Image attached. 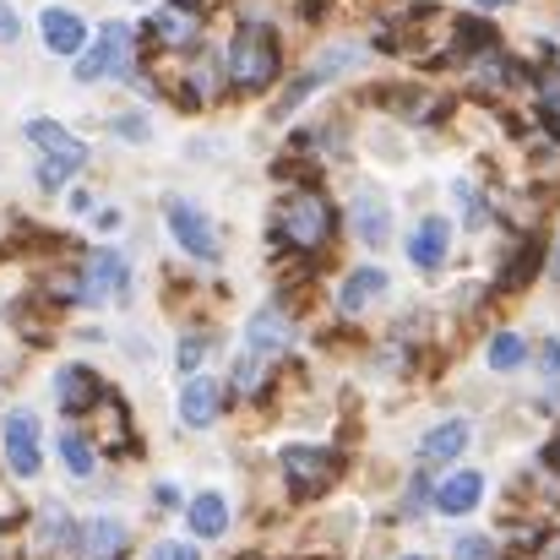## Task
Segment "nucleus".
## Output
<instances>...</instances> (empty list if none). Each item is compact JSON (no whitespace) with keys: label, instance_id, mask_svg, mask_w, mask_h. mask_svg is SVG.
I'll return each instance as SVG.
<instances>
[{"label":"nucleus","instance_id":"obj_1","mask_svg":"<svg viewBox=\"0 0 560 560\" xmlns=\"http://www.w3.org/2000/svg\"><path fill=\"white\" fill-rule=\"evenodd\" d=\"M289 343H294V322H289L278 305L256 311L250 327H245V354H240V365H234V392H240V397H256L261 381H267V365L283 360Z\"/></svg>","mask_w":560,"mask_h":560},{"label":"nucleus","instance_id":"obj_2","mask_svg":"<svg viewBox=\"0 0 560 560\" xmlns=\"http://www.w3.org/2000/svg\"><path fill=\"white\" fill-rule=\"evenodd\" d=\"M278 234H283V245H294V250H322L327 240H332V207H327V196L322 190H294L283 207H278Z\"/></svg>","mask_w":560,"mask_h":560},{"label":"nucleus","instance_id":"obj_3","mask_svg":"<svg viewBox=\"0 0 560 560\" xmlns=\"http://www.w3.org/2000/svg\"><path fill=\"white\" fill-rule=\"evenodd\" d=\"M229 77L240 88H267L278 77V38L267 27H240V38L229 49Z\"/></svg>","mask_w":560,"mask_h":560},{"label":"nucleus","instance_id":"obj_4","mask_svg":"<svg viewBox=\"0 0 560 560\" xmlns=\"http://www.w3.org/2000/svg\"><path fill=\"white\" fill-rule=\"evenodd\" d=\"M283 474H289V490L300 501H316L322 490H332L343 463H338V452H322V446H289L283 452Z\"/></svg>","mask_w":560,"mask_h":560},{"label":"nucleus","instance_id":"obj_5","mask_svg":"<svg viewBox=\"0 0 560 560\" xmlns=\"http://www.w3.org/2000/svg\"><path fill=\"white\" fill-rule=\"evenodd\" d=\"M0 441H5V463L16 479H33L38 463H44V441H38V413L33 408H11L5 424H0Z\"/></svg>","mask_w":560,"mask_h":560},{"label":"nucleus","instance_id":"obj_6","mask_svg":"<svg viewBox=\"0 0 560 560\" xmlns=\"http://www.w3.org/2000/svg\"><path fill=\"white\" fill-rule=\"evenodd\" d=\"M201 27H207V11L196 0H170V5H159L148 16V38L159 49H190L201 38Z\"/></svg>","mask_w":560,"mask_h":560},{"label":"nucleus","instance_id":"obj_7","mask_svg":"<svg viewBox=\"0 0 560 560\" xmlns=\"http://www.w3.org/2000/svg\"><path fill=\"white\" fill-rule=\"evenodd\" d=\"M126 283H131L126 256H115V250H93L88 267L77 272V300H82V305H109L115 294H126Z\"/></svg>","mask_w":560,"mask_h":560},{"label":"nucleus","instance_id":"obj_8","mask_svg":"<svg viewBox=\"0 0 560 560\" xmlns=\"http://www.w3.org/2000/svg\"><path fill=\"white\" fill-rule=\"evenodd\" d=\"M126 60H131V27L109 22V27H98L93 49L77 60V82H98L109 71H126Z\"/></svg>","mask_w":560,"mask_h":560},{"label":"nucleus","instance_id":"obj_9","mask_svg":"<svg viewBox=\"0 0 560 560\" xmlns=\"http://www.w3.org/2000/svg\"><path fill=\"white\" fill-rule=\"evenodd\" d=\"M170 234L186 245V256H196V261H212L218 256V229H212V218H201L190 201H170Z\"/></svg>","mask_w":560,"mask_h":560},{"label":"nucleus","instance_id":"obj_10","mask_svg":"<svg viewBox=\"0 0 560 560\" xmlns=\"http://www.w3.org/2000/svg\"><path fill=\"white\" fill-rule=\"evenodd\" d=\"M126 523H115V517H88L82 528H77V556L82 560H115L126 550Z\"/></svg>","mask_w":560,"mask_h":560},{"label":"nucleus","instance_id":"obj_11","mask_svg":"<svg viewBox=\"0 0 560 560\" xmlns=\"http://www.w3.org/2000/svg\"><path fill=\"white\" fill-rule=\"evenodd\" d=\"M38 27H44V44H49L55 55H82V44H88V22H82L77 11L49 5V11L38 16Z\"/></svg>","mask_w":560,"mask_h":560},{"label":"nucleus","instance_id":"obj_12","mask_svg":"<svg viewBox=\"0 0 560 560\" xmlns=\"http://www.w3.org/2000/svg\"><path fill=\"white\" fill-rule=\"evenodd\" d=\"M218 408H223V392H218L212 375H190L186 386H180V419H186V424H196V430L212 424Z\"/></svg>","mask_w":560,"mask_h":560},{"label":"nucleus","instance_id":"obj_13","mask_svg":"<svg viewBox=\"0 0 560 560\" xmlns=\"http://www.w3.org/2000/svg\"><path fill=\"white\" fill-rule=\"evenodd\" d=\"M381 294H386V272H381V267H360V272L343 278V289H338V311H343V316H360V311H371Z\"/></svg>","mask_w":560,"mask_h":560},{"label":"nucleus","instance_id":"obj_14","mask_svg":"<svg viewBox=\"0 0 560 560\" xmlns=\"http://www.w3.org/2000/svg\"><path fill=\"white\" fill-rule=\"evenodd\" d=\"M446 245H452V229H446V218H424V223L413 229V240H408V256H413V267L435 272V267L446 261Z\"/></svg>","mask_w":560,"mask_h":560},{"label":"nucleus","instance_id":"obj_15","mask_svg":"<svg viewBox=\"0 0 560 560\" xmlns=\"http://www.w3.org/2000/svg\"><path fill=\"white\" fill-rule=\"evenodd\" d=\"M479 495H485V474L463 468V474H452V479L435 490V506H441L446 517H463V512H474V506H479Z\"/></svg>","mask_w":560,"mask_h":560},{"label":"nucleus","instance_id":"obj_16","mask_svg":"<svg viewBox=\"0 0 560 560\" xmlns=\"http://www.w3.org/2000/svg\"><path fill=\"white\" fill-rule=\"evenodd\" d=\"M354 234L365 245H386V234H392V212L375 190H354Z\"/></svg>","mask_w":560,"mask_h":560},{"label":"nucleus","instance_id":"obj_17","mask_svg":"<svg viewBox=\"0 0 560 560\" xmlns=\"http://www.w3.org/2000/svg\"><path fill=\"white\" fill-rule=\"evenodd\" d=\"M27 142H33V148H44L49 159H71V164H82V159H88V148H82L71 131H60L55 120H33V126H27Z\"/></svg>","mask_w":560,"mask_h":560},{"label":"nucleus","instance_id":"obj_18","mask_svg":"<svg viewBox=\"0 0 560 560\" xmlns=\"http://www.w3.org/2000/svg\"><path fill=\"white\" fill-rule=\"evenodd\" d=\"M463 446H468V424H463V419H446V424H435V430L419 441V457H424V463H452Z\"/></svg>","mask_w":560,"mask_h":560},{"label":"nucleus","instance_id":"obj_19","mask_svg":"<svg viewBox=\"0 0 560 560\" xmlns=\"http://www.w3.org/2000/svg\"><path fill=\"white\" fill-rule=\"evenodd\" d=\"M55 397H60V408H66V413H77V408H93V397H98V381H93V371H82V365H66V371L55 375Z\"/></svg>","mask_w":560,"mask_h":560},{"label":"nucleus","instance_id":"obj_20","mask_svg":"<svg viewBox=\"0 0 560 560\" xmlns=\"http://www.w3.org/2000/svg\"><path fill=\"white\" fill-rule=\"evenodd\" d=\"M186 517H190V534H196V539H218V534L229 528V506H223V495H196Z\"/></svg>","mask_w":560,"mask_h":560},{"label":"nucleus","instance_id":"obj_21","mask_svg":"<svg viewBox=\"0 0 560 560\" xmlns=\"http://www.w3.org/2000/svg\"><path fill=\"white\" fill-rule=\"evenodd\" d=\"M528 360V343L517 332H495L490 338V371H517Z\"/></svg>","mask_w":560,"mask_h":560},{"label":"nucleus","instance_id":"obj_22","mask_svg":"<svg viewBox=\"0 0 560 560\" xmlns=\"http://www.w3.org/2000/svg\"><path fill=\"white\" fill-rule=\"evenodd\" d=\"M60 457H66V468H71L77 479H88V474L98 468V457H93V446H88V441H82L77 430H66V435H60Z\"/></svg>","mask_w":560,"mask_h":560},{"label":"nucleus","instance_id":"obj_23","mask_svg":"<svg viewBox=\"0 0 560 560\" xmlns=\"http://www.w3.org/2000/svg\"><path fill=\"white\" fill-rule=\"evenodd\" d=\"M534 267H539V245H523V250H517V261L501 272V289H523V283L534 278Z\"/></svg>","mask_w":560,"mask_h":560},{"label":"nucleus","instance_id":"obj_24","mask_svg":"<svg viewBox=\"0 0 560 560\" xmlns=\"http://www.w3.org/2000/svg\"><path fill=\"white\" fill-rule=\"evenodd\" d=\"M77 170H82V164H71V159H44V164H38V186L60 190L71 175H77Z\"/></svg>","mask_w":560,"mask_h":560},{"label":"nucleus","instance_id":"obj_25","mask_svg":"<svg viewBox=\"0 0 560 560\" xmlns=\"http://www.w3.org/2000/svg\"><path fill=\"white\" fill-rule=\"evenodd\" d=\"M207 93H218V60H196L190 66V98H207Z\"/></svg>","mask_w":560,"mask_h":560},{"label":"nucleus","instance_id":"obj_26","mask_svg":"<svg viewBox=\"0 0 560 560\" xmlns=\"http://www.w3.org/2000/svg\"><path fill=\"white\" fill-rule=\"evenodd\" d=\"M452 560H495V545L479 539V534H474V539H457V545H452Z\"/></svg>","mask_w":560,"mask_h":560},{"label":"nucleus","instance_id":"obj_27","mask_svg":"<svg viewBox=\"0 0 560 560\" xmlns=\"http://www.w3.org/2000/svg\"><path fill=\"white\" fill-rule=\"evenodd\" d=\"M175 360H180V371H196V365L207 360V338H196V332H190L186 343H180V354H175Z\"/></svg>","mask_w":560,"mask_h":560},{"label":"nucleus","instance_id":"obj_28","mask_svg":"<svg viewBox=\"0 0 560 560\" xmlns=\"http://www.w3.org/2000/svg\"><path fill=\"white\" fill-rule=\"evenodd\" d=\"M115 131H120V137H131V142H148V120H142V115H120V120H115Z\"/></svg>","mask_w":560,"mask_h":560},{"label":"nucleus","instance_id":"obj_29","mask_svg":"<svg viewBox=\"0 0 560 560\" xmlns=\"http://www.w3.org/2000/svg\"><path fill=\"white\" fill-rule=\"evenodd\" d=\"M11 38H16V11L0 0V44H11Z\"/></svg>","mask_w":560,"mask_h":560},{"label":"nucleus","instance_id":"obj_30","mask_svg":"<svg viewBox=\"0 0 560 560\" xmlns=\"http://www.w3.org/2000/svg\"><path fill=\"white\" fill-rule=\"evenodd\" d=\"M153 560H196V550H190V545H159Z\"/></svg>","mask_w":560,"mask_h":560},{"label":"nucleus","instance_id":"obj_31","mask_svg":"<svg viewBox=\"0 0 560 560\" xmlns=\"http://www.w3.org/2000/svg\"><path fill=\"white\" fill-rule=\"evenodd\" d=\"M153 495H159V506H180V490H175V485H159Z\"/></svg>","mask_w":560,"mask_h":560},{"label":"nucleus","instance_id":"obj_32","mask_svg":"<svg viewBox=\"0 0 560 560\" xmlns=\"http://www.w3.org/2000/svg\"><path fill=\"white\" fill-rule=\"evenodd\" d=\"M545 371L550 375L560 371V338H550V349H545Z\"/></svg>","mask_w":560,"mask_h":560},{"label":"nucleus","instance_id":"obj_33","mask_svg":"<svg viewBox=\"0 0 560 560\" xmlns=\"http://www.w3.org/2000/svg\"><path fill=\"white\" fill-rule=\"evenodd\" d=\"M539 560H560V534H550V539L539 545Z\"/></svg>","mask_w":560,"mask_h":560},{"label":"nucleus","instance_id":"obj_34","mask_svg":"<svg viewBox=\"0 0 560 560\" xmlns=\"http://www.w3.org/2000/svg\"><path fill=\"white\" fill-rule=\"evenodd\" d=\"M545 98H550V104H560V77H550V82H545Z\"/></svg>","mask_w":560,"mask_h":560},{"label":"nucleus","instance_id":"obj_35","mask_svg":"<svg viewBox=\"0 0 560 560\" xmlns=\"http://www.w3.org/2000/svg\"><path fill=\"white\" fill-rule=\"evenodd\" d=\"M0 560H16V556H11V539H5V534H0Z\"/></svg>","mask_w":560,"mask_h":560},{"label":"nucleus","instance_id":"obj_36","mask_svg":"<svg viewBox=\"0 0 560 560\" xmlns=\"http://www.w3.org/2000/svg\"><path fill=\"white\" fill-rule=\"evenodd\" d=\"M474 5H506V0H474Z\"/></svg>","mask_w":560,"mask_h":560},{"label":"nucleus","instance_id":"obj_37","mask_svg":"<svg viewBox=\"0 0 560 560\" xmlns=\"http://www.w3.org/2000/svg\"><path fill=\"white\" fill-rule=\"evenodd\" d=\"M556 272H560V245H556Z\"/></svg>","mask_w":560,"mask_h":560},{"label":"nucleus","instance_id":"obj_38","mask_svg":"<svg viewBox=\"0 0 560 560\" xmlns=\"http://www.w3.org/2000/svg\"><path fill=\"white\" fill-rule=\"evenodd\" d=\"M408 560H424V556H408Z\"/></svg>","mask_w":560,"mask_h":560}]
</instances>
